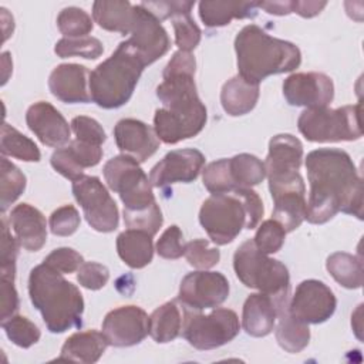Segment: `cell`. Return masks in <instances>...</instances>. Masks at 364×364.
Listing matches in <instances>:
<instances>
[{
  "label": "cell",
  "mask_w": 364,
  "mask_h": 364,
  "mask_svg": "<svg viewBox=\"0 0 364 364\" xmlns=\"http://www.w3.org/2000/svg\"><path fill=\"white\" fill-rule=\"evenodd\" d=\"M306 220L323 225L338 212L363 219V179L351 156L341 149L320 148L307 154Z\"/></svg>",
  "instance_id": "6da1fadb"
},
{
  "label": "cell",
  "mask_w": 364,
  "mask_h": 364,
  "mask_svg": "<svg viewBox=\"0 0 364 364\" xmlns=\"http://www.w3.org/2000/svg\"><path fill=\"white\" fill-rule=\"evenodd\" d=\"M162 77L156 97L164 107L155 111L154 131L161 142L173 145L196 136L206 124L208 111L196 91L195 71L165 68Z\"/></svg>",
  "instance_id": "7a4b0ae2"
},
{
  "label": "cell",
  "mask_w": 364,
  "mask_h": 364,
  "mask_svg": "<svg viewBox=\"0 0 364 364\" xmlns=\"http://www.w3.org/2000/svg\"><path fill=\"white\" fill-rule=\"evenodd\" d=\"M235 51L237 74L253 84L270 75L290 73L301 63L297 46L269 36L256 24H247L236 34Z\"/></svg>",
  "instance_id": "3957f363"
},
{
  "label": "cell",
  "mask_w": 364,
  "mask_h": 364,
  "mask_svg": "<svg viewBox=\"0 0 364 364\" xmlns=\"http://www.w3.org/2000/svg\"><path fill=\"white\" fill-rule=\"evenodd\" d=\"M28 296L50 333L81 327L82 294L75 284L63 277V273L44 263L33 267L28 276Z\"/></svg>",
  "instance_id": "277c9868"
},
{
  "label": "cell",
  "mask_w": 364,
  "mask_h": 364,
  "mask_svg": "<svg viewBox=\"0 0 364 364\" xmlns=\"http://www.w3.org/2000/svg\"><path fill=\"white\" fill-rule=\"evenodd\" d=\"M264 213L260 196L252 188L212 193L199 210V223L215 245L233 242L243 229L259 226Z\"/></svg>",
  "instance_id": "5b68a950"
},
{
  "label": "cell",
  "mask_w": 364,
  "mask_h": 364,
  "mask_svg": "<svg viewBox=\"0 0 364 364\" xmlns=\"http://www.w3.org/2000/svg\"><path fill=\"white\" fill-rule=\"evenodd\" d=\"M145 63L125 40L102 63H100L88 78L91 101L104 109L125 105L134 94Z\"/></svg>",
  "instance_id": "8992f818"
},
{
  "label": "cell",
  "mask_w": 364,
  "mask_h": 364,
  "mask_svg": "<svg viewBox=\"0 0 364 364\" xmlns=\"http://www.w3.org/2000/svg\"><path fill=\"white\" fill-rule=\"evenodd\" d=\"M233 269L236 277L250 289L273 296L289 299L290 274L287 267L277 259L260 252L253 239L245 240L233 255Z\"/></svg>",
  "instance_id": "52a82bcc"
},
{
  "label": "cell",
  "mask_w": 364,
  "mask_h": 364,
  "mask_svg": "<svg viewBox=\"0 0 364 364\" xmlns=\"http://www.w3.org/2000/svg\"><path fill=\"white\" fill-rule=\"evenodd\" d=\"M361 104L340 108H306L297 119L300 134L310 142H341L361 138Z\"/></svg>",
  "instance_id": "ba28073f"
},
{
  "label": "cell",
  "mask_w": 364,
  "mask_h": 364,
  "mask_svg": "<svg viewBox=\"0 0 364 364\" xmlns=\"http://www.w3.org/2000/svg\"><path fill=\"white\" fill-rule=\"evenodd\" d=\"M102 173L108 188L119 195L124 212H141L156 205L152 185L134 158L117 155L104 165Z\"/></svg>",
  "instance_id": "9c48e42d"
},
{
  "label": "cell",
  "mask_w": 364,
  "mask_h": 364,
  "mask_svg": "<svg viewBox=\"0 0 364 364\" xmlns=\"http://www.w3.org/2000/svg\"><path fill=\"white\" fill-rule=\"evenodd\" d=\"M240 330L237 314L230 309H215L209 314L183 311L182 334L196 350H213L232 341Z\"/></svg>",
  "instance_id": "30bf717a"
},
{
  "label": "cell",
  "mask_w": 364,
  "mask_h": 364,
  "mask_svg": "<svg viewBox=\"0 0 364 364\" xmlns=\"http://www.w3.org/2000/svg\"><path fill=\"white\" fill-rule=\"evenodd\" d=\"M73 195L94 230L109 233L118 228L119 212L117 203L98 176L84 175L74 181Z\"/></svg>",
  "instance_id": "8fae6325"
},
{
  "label": "cell",
  "mask_w": 364,
  "mask_h": 364,
  "mask_svg": "<svg viewBox=\"0 0 364 364\" xmlns=\"http://www.w3.org/2000/svg\"><path fill=\"white\" fill-rule=\"evenodd\" d=\"M274 203L272 219L279 222L286 233L296 230L306 219V186L297 172L289 178L269 181Z\"/></svg>",
  "instance_id": "7c38bea8"
},
{
  "label": "cell",
  "mask_w": 364,
  "mask_h": 364,
  "mask_svg": "<svg viewBox=\"0 0 364 364\" xmlns=\"http://www.w3.org/2000/svg\"><path fill=\"white\" fill-rule=\"evenodd\" d=\"M337 299L331 289L320 280H303L289 300V313L306 324L327 321L336 311Z\"/></svg>",
  "instance_id": "4fadbf2b"
},
{
  "label": "cell",
  "mask_w": 364,
  "mask_h": 364,
  "mask_svg": "<svg viewBox=\"0 0 364 364\" xmlns=\"http://www.w3.org/2000/svg\"><path fill=\"white\" fill-rule=\"evenodd\" d=\"M229 296V282L219 272L196 270L188 273L181 284L178 301L193 310L215 309Z\"/></svg>",
  "instance_id": "5bb4252c"
},
{
  "label": "cell",
  "mask_w": 364,
  "mask_h": 364,
  "mask_svg": "<svg viewBox=\"0 0 364 364\" xmlns=\"http://www.w3.org/2000/svg\"><path fill=\"white\" fill-rule=\"evenodd\" d=\"M127 41L138 53L145 65L155 63L169 50V37L161 21L144 9L134 6V23Z\"/></svg>",
  "instance_id": "9a60e30c"
},
{
  "label": "cell",
  "mask_w": 364,
  "mask_h": 364,
  "mask_svg": "<svg viewBox=\"0 0 364 364\" xmlns=\"http://www.w3.org/2000/svg\"><path fill=\"white\" fill-rule=\"evenodd\" d=\"M102 333L109 346L131 347L149 334V317L138 306H121L107 313L102 320Z\"/></svg>",
  "instance_id": "2e32d148"
},
{
  "label": "cell",
  "mask_w": 364,
  "mask_h": 364,
  "mask_svg": "<svg viewBox=\"0 0 364 364\" xmlns=\"http://www.w3.org/2000/svg\"><path fill=\"white\" fill-rule=\"evenodd\" d=\"M283 95L293 107H328L334 98V84L323 73H294L284 80Z\"/></svg>",
  "instance_id": "e0dca14e"
},
{
  "label": "cell",
  "mask_w": 364,
  "mask_h": 364,
  "mask_svg": "<svg viewBox=\"0 0 364 364\" xmlns=\"http://www.w3.org/2000/svg\"><path fill=\"white\" fill-rule=\"evenodd\" d=\"M205 165V155L193 148L168 152L149 172V182L155 188H165L176 182H193Z\"/></svg>",
  "instance_id": "ac0fdd59"
},
{
  "label": "cell",
  "mask_w": 364,
  "mask_h": 364,
  "mask_svg": "<svg viewBox=\"0 0 364 364\" xmlns=\"http://www.w3.org/2000/svg\"><path fill=\"white\" fill-rule=\"evenodd\" d=\"M26 122L43 145L61 148L70 142L71 127L50 102L38 101L30 105L26 112Z\"/></svg>",
  "instance_id": "d6986e66"
},
{
  "label": "cell",
  "mask_w": 364,
  "mask_h": 364,
  "mask_svg": "<svg viewBox=\"0 0 364 364\" xmlns=\"http://www.w3.org/2000/svg\"><path fill=\"white\" fill-rule=\"evenodd\" d=\"M114 138L118 149L138 162L152 156L161 142L154 128L135 118L119 119L114 127Z\"/></svg>",
  "instance_id": "ffe728a7"
},
{
  "label": "cell",
  "mask_w": 364,
  "mask_h": 364,
  "mask_svg": "<svg viewBox=\"0 0 364 364\" xmlns=\"http://www.w3.org/2000/svg\"><path fill=\"white\" fill-rule=\"evenodd\" d=\"M101 159L102 148L100 145L74 139L57 148L51 155L50 164L55 172L74 182L84 176L85 168L98 165Z\"/></svg>",
  "instance_id": "44dd1931"
},
{
  "label": "cell",
  "mask_w": 364,
  "mask_h": 364,
  "mask_svg": "<svg viewBox=\"0 0 364 364\" xmlns=\"http://www.w3.org/2000/svg\"><path fill=\"white\" fill-rule=\"evenodd\" d=\"M289 304V299H276L264 293L250 294L242 311L243 330L252 337H264L276 326L279 311Z\"/></svg>",
  "instance_id": "7402d4cb"
},
{
  "label": "cell",
  "mask_w": 364,
  "mask_h": 364,
  "mask_svg": "<svg viewBox=\"0 0 364 364\" xmlns=\"http://www.w3.org/2000/svg\"><path fill=\"white\" fill-rule=\"evenodd\" d=\"M303 159V145L291 134H277L269 142L264 169L267 181L283 179L299 172Z\"/></svg>",
  "instance_id": "603a6c76"
},
{
  "label": "cell",
  "mask_w": 364,
  "mask_h": 364,
  "mask_svg": "<svg viewBox=\"0 0 364 364\" xmlns=\"http://www.w3.org/2000/svg\"><path fill=\"white\" fill-rule=\"evenodd\" d=\"M90 73L80 64H60L48 77L51 94L65 104H87L91 101L87 81Z\"/></svg>",
  "instance_id": "cb8c5ba5"
},
{
  "label": "cell",
  "mask_w": 364,
  "mask_h": 364,
  "mask_svg": "<svg viewBox=\"0 0 364 364\" xmlns=\"http://www.w3.org/2000/svg\"><path fill=\"white\" fill-rule=\"evenodd\" d=\"M9 223L21 247L38 252L47 242V220L44 215L30 203L14 206L9 215Z\"/></svg>",
  "instance_id": "d4e9b609"
},
{
  "label": "cell",
  "mask_w": 364,
  "mask_h": 364,
  "mask_svg": "<svg viewBox=\"0 0 364 364\" xmlns=\"http://www.w3.org/2000/svg\"><path fill=\"white\" fill-rule=\"evenodd\" d=\"M108 346L109 344L102 331H77L63 344L58 360L92 364L101 358Z\"/></svg>",
  "instance_id": "484cf974"
},
{
  "label": "cell",
  "mask_w": 364,
  "mask_h": 364,
  "mask_svg": "<svg viewBox=\"0 0 364 364\" xmlns=\"http://www.w3.org/2000/svg\"><path fill=\"white\" fill-rule=\"evenodd\" d=\"M259 94V84L249 82L237 74L222 85L220 104L228 115L240 117L256 107Z\"/></svg>",
  "instance_id": "4316f807"
},
{
  "label": "cell",
  "mask_w": 364,
  "mask_h": 364,
  "mask_svg": "<svg viewBox=\"0 0 364 364\" xmlns=\"http://www.w3.org/2000/svg\"><path fill=\"white\" fill-rule=\"evenodd\" d=\"M117 252L121 260L131 269H142L152 262V236L144 230L127 229L117 237Z\"/></svg>",
  "instance_id": "83f0119b"
},
{
  "label": "cell",
  "mask_w": 364,
  "mask_h": 364,
  "mask_svg": "<svg viewBox=\"0 0 364 364\" xmlns=\"http://www.w3.org/2000/svg\"><path fill=\"white\" fill-rule=\"evenodd\" d=\"M257 1H200L199 17L206 27H223L233 18H253Z\"/></svg>",
  "instance_id": "f1b7e54d"
},
{
  "label": "cell",
  "mask_w": 364,
  "mask_h": 364,
  "mask_svg": "<svg viewBox=\"0 0 364 364\" xmlns=\"http://www.w3.org/2000/svg\"><path fill=\"white\" fill-rule=\"evenodd\" d=\"M92 18L101 28L125 36L134 23V6L127 0H98L92 3Z\"/></svg>",
  "instance_id": "f546056e"
},
{
  "label": "cell",
  "mask_w": 364,
  "mask_h": 364,
  "mask_svg": "<svg viewBox=\"0 0 364 364\" xmlns=\"http://www.w3.org/2000/svg\"><path fill=\"white\" fill-rule=\"evenodd\" d=\"M183 313L176 301H166L149 316V334L156 343L173 341L182 330Z\"/></svg>",
  "instance_id": "4dcf8cb0"
},
{
  "label": "cell",
  "mask_w": 364,
  "mask_h": 364,
  "mask_svg": "<svg viewBox=\"0 0 364 364\" xmlns=\"http://www.w3.org/2000/svg\"><path fill=\"white\" fill-rule=\"evenodd\" d=\"M289 306V304H287ZM283 307L277 316V327L274 330L277 344L287 353H300L309 346L310 328L309 324L297 320L289 313V309Z\"/></svg>",
  "instance_id": "1f68e13d"
},
{
  "label": "cell",
  "mask_w": 364,
  "mask_h": 364,
  "mask_svg": "<svg viewBox=\"0 0 364 364\" xmlns=\"http://www.w3.org/2000/svg\"><path fill=\"white\" fill-rule=\"evenodd\" d=\"M326 269L346 289H360L363 286L361 257L346 252H336L327 257Z\"/></svg>",
  "instance_id": "d6a6232c"
},
{
  "label": "cell",
  "mask_w": 364,
  "mask_h": 364,
  "mask_svg": "<svg viewBox=\"0 0 364 364\" xmlns=\"http://www.w3.org/2000/svg\"><path fill=\"white\" fill-rule=\"evenodd\" d=\"M228 159L235 189L256 186L266 178L264 164L252 154H239Z\"/></svg>",
  "instance_id": "836d02e7"
},
{
  "label": "cell",
  "mask_w": 364,
  "mask_h": 364,
  "mask_svg": "<svg viewBox=\"0 0 364 364\" xmlns=\"http://www.w3.org/2000/svg\"><path fill=\"white\" fill-rule=\"evenodd\" d=\"M0 151L3 156L17 158L24 162H38L41 158L40 149L37 148L34 141L23 135L7 122H3L1 125Z\"/></svg>",
  "instance_id": "e575fe53"
},
{
  "label": "cell",
  "mask_w": 364,
  "mask_h": 364,
  "mask_svg": "<svg viewBox=\"0 0 364 364\" xmlns=\"http://www.w3.org/2000/svg\"><path fill=\"white\" fill-rule=\"evenodd\" d=\"M27 179L24 173L6 156L0 159V209L4 213L26 189Z\"/></svg>",
  "instance_id": "d590c367"
},
{
  "label": "cell",
  "mask_w": 364,
  "mask_h": 364,
  "mask_svg": "<svg viewBox=\"0 0 364 364\" xmlns=\"http://www.w3.org/2000/svg\"><path fill=\"white\" fill-rule=\"evenodd\" d=\"M104 51L102 43L91 36L85 37H75V38H67L63 37L55 43L54 53L60 58H67V57H82L87 60H95L98 58Z\"/></svg>",
  "instance_id": "8d00e7d4"
},
{
  "label": "cell",
  "mask_w": 364,
  "mask_h": 364,
  "mask_svg": "<svg viewBox=\"0 0 364 364\" xmlns=\"http://www.w3.org/2000/svg\"><path fill=\"white\" fill-rule=\"evenodd\" d=\"M1 328L4 330L7 338L21 348L31 347L41 337L40 328L24 316L14 314L10 318L3 320Z\"/></svg>",
  "instance_id": "74e56055"
},
{
  "label": "cell",
  "mask_w": 364,
  "mask_h": 364,
  "mask_svg": "<svg viewBox=\"0 0 364 364\" xmlns=\"http://www.w3.org/2000/svg\"><path fill=\"white\" fill-rule=\"evenodd\" d=\"M57 27L60 33L67 38L85 37L91 33L94 23L90 14L80 7H65L57 17Z\"/></svg>",
  "instance_id": "f35d334b"
},
{
  "label": "cell",
  "mask_w": 364,
  "mask_h": 364,
  "mask_svg": "<svg viewBox=\"0 0 364 364\" xmlns=\"http://www.w3.org/2000/svg\"><path fill=\"white\" fill-rule=\"evenodd\" d=\"M203 186L210 193H223L235 191L230 172H229V159L222 158L208 164L202 169Z\"/></svg>",
  "instance_id": "ab89813d"
},
{
  "label": "cell",
  "mask_w": 364,
  "mask_h": 364,
  "mask_svg": "<svg viewBox=\"0 0 364 364\" xmlns=\"http://www.w3.org/2000/svg\"><path fill=\"white\" fill-rule=\"evenodd\" d=\"M183 256L191 266L199 270H208L220 260L219 249L210 246L209 240L206 239H193L185 243Z\"/></svg>",
  "instance_id": "60d3db41"
},
{
  "label": "cell",
  "mask_w": 364,
  "mask_h": 364,
  "mask_svg": "<svg viewBox=\"0 0 364 364\" xmlns=\"http://www.w3.org/2000/svg\"><path fill=\"white\" fill-rule=\"evenodd\" d=\"M284 237L286 230L283 229V226L274 219H267L257 226L253 243L260 252L266 255H273L282 249Z\"/></svg>",
  "instance_id": "b9f144b4"
},
{
  "label": "cell",
  "mask_w": 364,
  "mask_h": 364,
  "mask_svg": "<svg viewBox=\"0 0 364 364\" xmlns=\"http://www.w3.org/2000/svg\"><path fill=\"white\" fill-rule=\"evenodd\" d=\"M20 243L11 236L6 216L1 218V246H0V273L1 279L13 280L16 277V260Z\"/></svg>",
  "instance_id": "7bdbcfd3"
},
{
  "label": "cell",
  "mask_w": 364,
  "mask_h": 364,
  "mask_svg": "<svg viewBox=\"0 0 364 364\" xmlns=\"http://www.w3.org/2000/svg\"><path fill=\"white\" fill-rule=\"evenodd\" d=\"M172 26L175 30V44L181 51L191 53L195 50L200 41L202 31L193 21L191 14H182L172 18Z\"/></svg>",
  "instance_id": "ee69618b"
},
{
  "label": "cell",
  "mask_w": 364,
  "mask_h": 364,
  "mask_svg": "<svg viewBox=\"0 0 364 364\" xmlns=\"http://www.w3.org/2000/svg\"><path fill=\"white\" fill-rule=\"evenodd\" d=\"M80 213L73 205L57 208L48 219L50 230L55 236H71L80 228Z\"/></svg>",
  "instance_id": "f6af8a7d"
},
{
  "label": "cell",
  "mask_w": 364,
  "mask_h": 364,
  "mask_svg": "<svg viewBox=\"0 0 364 364\" xmlns=\"http://www.w3.org/2000/svg\"><path fill=\"white\" fill-rule=\"evenodd\" d=\"M124 222L128 229H138L149 233L151 236H155L159 230V228L164 223L162 212L158 206V203L146 210L127 213L124 212Z\"/></svg>",
  "instance_id": "bcb514c9"
},
{
  "label": "cell",
  "mask_w": 364,
  "mask_h": 364,
  "mask_svg": "<svg viewBox=\"0 0 364 364\" xmlns=\"http://www.w3.org/2000/svg\"><path fill=\"white\" fill-rule=\"evenodd\" d=\"M70 127L75 135V139L78 141L101 146L107 139V134L104 128L100 125L98 121H95L91 117H85V115L74 117Z\"/></svg>",
  "instance_id": "7dc6e473"
},
{
  "label": "cell",
  "mask_w": 364,
  "mask_h": 364,
  "mask_svg": "<svg viewBox=\"0 0 364 364\" xmlns=\"http://www.w3.org/2000/svg\"><path fill=\"white\" fill-rule=\"evenodd\" d=\"M183 252L185 243L182 230L176 225L166 228L156 242V253L164 259L175 260L182 257Z\"/></svg>",
  "instance_id": "c3c4849f"
},
{
  "label": "cell",
  "mask_w": 364,
  "mask_h": 364,
  "mask_svg": "<svg viewBox=\"0 0 364 364\" xmlns=\"http://www.w3.org/2000/svg\"><path fill=\"white\" fill-rule=\"evenodd\" d=\"M43 263L63 274H70L80 269V266L84 263V257L71 247H58L54 249Z\"/></svg>",
  "instance_id": "681fc988"
},
{
  "label": "cell",
  "mask_w": 364,
  "mask_h": 364,
  "mask_svg": "<svg viewBox=\"0 0 364 364\" xmlns=\"http://www.w3.org/2000/svg\"><path fill=\"white\" fill-rule=\"evenodd\" d=\"M109 279L107 266L97 262H84L77 270V282L88 290L102 289Z\"/></svg>",
  "instance_id": "f907efd6"
},
{
  "label": "cell",
  "mask_w": 364,
  "mask_h": 364,
  "mask_svg": "<svg viewBox=\"0 0 364 364\" xmlns=\"http://www.w3.org/2000/svg\"><path fill=\"white\" fill-rule=\"evenodd\" d=\"M139 4L162 21L171 17L191 14L195 1H142Z\"/></svg>",
  "instance_id": "816d5d0a"
},
{
  "label": "cell",
  "mask_w": 364,
  "mask_h": 364,
  "mask_svg": "<svg viewBox=\"0 0 364 364\" xmlns=\"http://www.w3.org/2000/svg\"><path fill=\"white\" fill-rule=\"evenodd\" d=\"M1 287V321L10 318L11 316L16 314V311L18 310V294L17 290L14 287V282L13 280H7V279H0Z\"/></svg>",
  "instance_id": "f5cc1de1"
},
{
  "label": "cell",
  "mask_w": 364,
  "mask_h": 364,
  "mask_svg": "<svg viewBox=\"0 0 364 364\" xmlns=\"http://www.w3.org/2000/svg\"><path fill=\"white\" fill-rule=\"evenodd\" d=\"M327 6V1H314V0H293L291 13H296L304 18L314 17L323 11Z\"/></svg>",
  "instance_id": "db71d44e"
},
{
  "label": "cell",
  "mask_w": 364,
  "mask_h": 364,
  "mask_svg": "<svg viewBox=\"0 0 364 364\" xmlns=\"http://www.w3.org/2000/svg\"><path fill=\"white\" fill-rule=\"evenodd\" d=\"M257 9L274 16H287L291 13V1H257Z\"/></svg>",
  "instance_id": "11a10c76"
},
{
  "label": "cell",
  "mask_w": 364,
  "mask_h": 364,
  "mask_svg": "<svg viewBox=\"0 0 364 364\" xmlns=\"http://www.w3.org/2000/svg\"><path fill=\"white\" fill-rule=\"evenodd\" d=\"M1 64H3V81H1V85H4L10 77V71H13V63H11V58H10V53L9 51H4L1 54Z\"/></svg>",
  "instance_id": "9f6ffc18"
}]
</instances>
